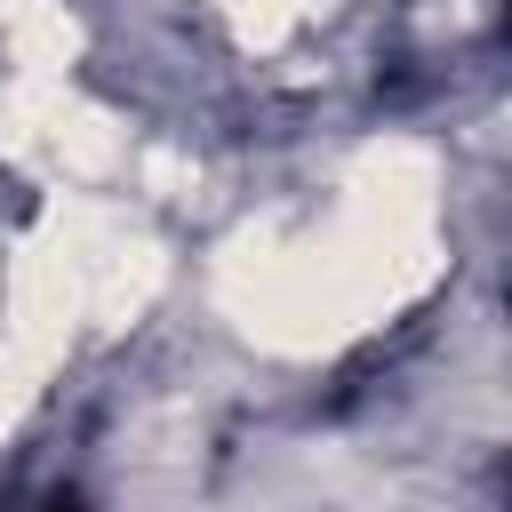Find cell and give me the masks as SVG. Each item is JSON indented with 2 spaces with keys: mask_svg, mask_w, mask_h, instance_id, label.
Listing matches in <instances>:
<instances>
[{
  "mask_svg": "<svg viewBox=\"0 0 512 512\" xmlns=\"http://www.w3.org/2000/svg\"><path fill=\"white\" fill-rule=\"evenodd\" d=\"M40 512H88V504H80V496H48Z\"/></svg>",
  "mask_w": 512,
  "mask_h": 512,
  "instance_id": "cell-1",
  "label": "cell"
}]
</instances>
